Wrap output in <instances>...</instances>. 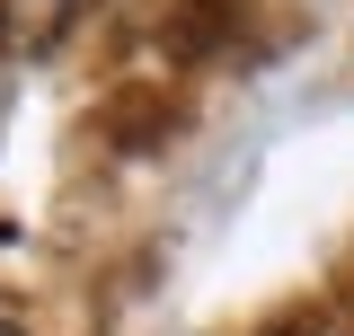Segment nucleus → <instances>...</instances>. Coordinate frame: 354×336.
<instances>
[{"label":"nucleus","instance_id":"obj_2","mask_svg":"<svg viewBox=\"0 0 354 336\" xmlns=\"http://www.w3.org/2000/svg\"><path fill=\"white\" fill-rule=\"evenodd\" d=\"M0 336H18V328H0Z\"/></svg>","mask_w":354,"mask_h":336},{"label":"nucleus","instance_id":"obj_1","mask_svg":"<svg viewBox=\"0 0 354 336\" xmlns=\"http://www.w3.org/2000/svg\"><path fill=\"white\" fill-rule=\"evenodd\" d=\"M9 9H27V18H53V9H62V0H9Z\"/></svg>","mask_w":354,"mask_h":336}]
</instances>
